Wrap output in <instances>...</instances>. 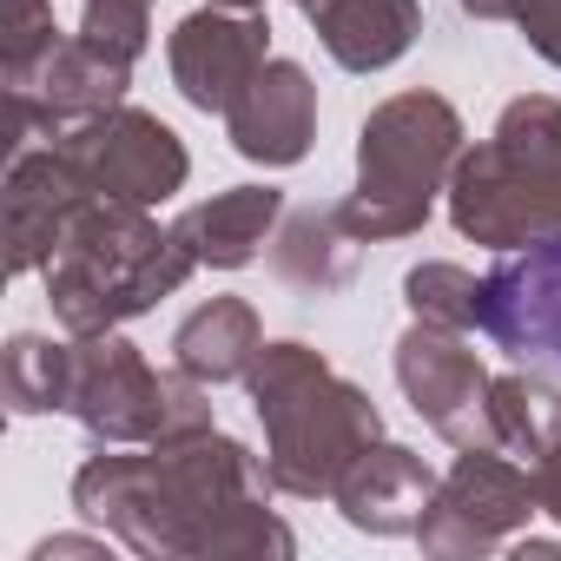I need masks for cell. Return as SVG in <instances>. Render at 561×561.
Instances as JSON below:
<instances>
[{"instance_id": "obj_30", "label": "cell", "mask_w": 561, "mask_h": 561, "mask_svg": "<svg viewBox=\"0 0 561 561\" xmlns=\"http://www.w3.org/2000/svg\"><path fill=\"white\" fill-rule=\"evenodd\" d=\"M211 8H244L251 14V8H264V0H211Z\"/></svg>"}, {"instance_id": "obj_7", "label": "cell", "mask_w": 561, "mask_h": 561, "mask_svg": "<svg viewBox=\"0 0 561 561\" xmlns=\"http://www.w3.org/2000/svg\"><path fill=\"white\" fill-rule=\"evenodd\" d=\"M528 515H541L535 502V469L508 449H456L449 476L436 482L430 508H423V554L436 561H482L495 548H508Z\"/></svg>"}, {"instance_id": "obj_20", "label": "cell", "mask_w": 561, "mask_h": 561, "mask_svg": "<svg viewBox=\"0 0 561 561\" xmlns=\"http://www.w3.org/2000/svg\"><path fill=\"white\" fill-rule=\"evenodd\" d=\"M489 416H495V449L535 462L561 443V377L548 370H502L489 390Z\"/></svg>"}, {"instance_id": "obj_6", "label": "cell", "mask_w": 561, "mask_h": 561, "mask_svg": "<svg viewBox=\"0 0 561 561\" xmlns=\"http://www.w3.org/2000/svg\"><path fill=\"white\" fill-rule=\"evenodd\" d=\"M67 416L100 443V449H146L165 436L211 430V383L172 370H152L146 351L119 331H87L73 337V390Z\"/></svg>"}, {"instance_id": "obj_4", "label": "cell", "mask_w": 561, "mask_h": 561, "mask_svg": "<svg viewBox=\"0 0 561 561\" xmlns=\"http://www.w3.org/2000/svg\"><path fill=\"white\" fill-rule=\"evenodd\" d=\"M449 225L482 251L561 231V100L522 93L449 172Z\"/></svg>"}, {"instance_id": "obj_21", "label": "cell", "mask_w": 561, "mask_h": 561, "mask_svg": "<svg viewBox=\"0 0 561 561\" xmlns=\"http://www.w3.org/2000/svg\"><path fill=\"white\" fill-rule=\"evenodd\" d=\"M67 390H73V337L14 331L0 351V403L14 416H47L67 410Z\"/></svg>"}, {"instance_id": "obj_27", "label": "cell", "mask_w": 561, "mask_h": 561, "mask_svg": "<svg viewBox=\"0 0 561 561\" xmlns=\"http://www.w3.org/2000/svg\"><path fill=\"white\" fill-rule=\"evenodd\" d=\"M113 548H119L113 535H54V541L34 548V561H54V554H113Z\"/></svg>"}, {"instance_id": "obj_12", "label": "cell", "mask_w": 561, "mask_h": 561, "mask_svg": "<svg viewBox=\"0 0 561 561\" xmlns=\"http://www.w3.org/2000/svg\"><path fill=\"white\" fill-rule=\"evenodd\" d=\"M271 60V21H264V8H205L198 14H185L179 27H172V41H165V67H172V87H179V100L185 106H198V113H231L238 106V93L257 80V67Z\"/></svg>"}, {"instance_id": "obj_31", "label": "cell", "mask_w": 561, "mask_h": 561, "mask_svg": "<svg viewBox=\"0 0 561 561\" xmlns=\"http://www.w3.org/2000/svg\"><path fill=\"white\" fill-rule=\"evenodd\" d=\"M291 8H298V14H311V8H318V0H291Z\"/></svg>"}, {"instance_id": "obj_16", "label": "cell", "mask_w": 561, "mask_h": 561, "mask_svg": "<svg viewBox=\"0 0 561 561\" xmlns=\"http://www.w3.org/2000/svg\"><path fill=\"white\" fill-rule=\"evenodd\" d=\"M277 218H285V192L277 185H231V192H211L192 211H179L172 231L198 257V271H244L271 244Z\"/></svg>"}, {"instance_id": "obj_15", "label": "cell", "mask_w": 561, "mask_h": 561, "mask_svg": "<svg viewBox=\"0 0 561 561\" xmlns=\"http://www.w3.org/2000/svg\"><path fill=\"white\" fill-rule=\"evenodd\" d=\"M436 469L416 456V449H403V443H390V436H377L351 469H344V482H337V515L357 528V535H416L423 528V508H430V495H436Z\"/></svg>"}, {"instance_id": "obj_17", "label": "cell", "mask_w": 561, "mask_h": 561, "mask_svg": "<svg viewBox=\"0 0 561 561\" xmlns=\"http://www.w3.org/2000/svg\"><path fill=\"white\" fill-rule=\"evenodd\" d=\"M305 21L344 73H383L416 47L423 0H318Z\"/></svg>"}, {"instance_id": "obj_26", "label": "cell", "mask_w": 561, "mask_h": 561, "mask_svg": "<svg viewBox=\"0 0 561 561\" xmlns=\"http://www.w3.org/2000/svg\"><path fill=\"white\" fill-rule=\"evenodd\" d=\"M528 469H535V502H541V515L561 522V443H554L548 456H535Z\"/></svg>"}, {"instance_id": "obj_28", "label": "cell", "mask_w": 561, "mask_h": 561, "mask_svg": "<svg viewBox=\"0 0 561 561\" xmlns=\"http://www.w3.org/2000/svg\"><path fill=\"white\" fill-rule=\"evenodd\" d=\"M508 554H515V561H561V541H548V535H522V541H508Z\"/></svg>"}, {"instance_id": "obj_32", "label": "cell", "mask_w": 561, "mask_h": 561, "mask_svg": "<svg viewBox=\"0 0 561 561\" xmlns=\"http://www.w3.org/2000/svg\"><path fill=\"white\" fill-rule=\"evenodd\" d=\"M146 8H152V0H146Z\"/></svg>"}, {"instance_id": "obj_11", "label": "cell", "mask_w": 561, "mask_h": 561, "mask_svg": "<svg viewBox=\"0 0 561 561\" xmlns=\"http://www.w3.org/2000/svg\"><path fill=\"white\" fill-rule=\"evenodd\" d=\"M126 87H133V60H113L87 34H60L54 54L34 73L8 80V119H14L8 126V152L41 146V139H60L67 126L119 106Z\"/></svg>"}, {"instance_id": "obj_22", "label": "cell", "mask_w": 561, "mask_h": 561, "mask_svg": "<svg viewBox=\"0 0 561 561\" xmlns=\"http://www.w3.org/2000/svg\"><path fill=\"white\" fill-rule=\"evenodd\" d=\"M403 305L423 324H449V331H476L482 324V277L449 264V257H423L416 271H403Z\"/></svg>"}, {"instance_id": "obj_13", "label": "cell", "mask_w": 561, "mask_h": 561, "mask_svg": "<svg viewBox=\"0 0 561 561\" xmlns=\"http://www.w3.org/2000/svg\"><path fill=\"white\" fill-rule=\"evenodd\" d=\"M93 179L80 172V159L60 146V139H41V146H21L8 152V271L27 277V271H47L67 225L93 205Z\"/></svg>"}, {"instance_id": "obj_19", "label": "cell", "mask_w": 561, "mask_h": 561, "mask_svg": "<svg viewBox=\"0 0 561 561\" xmlns=\"http://www.w3.org/2000/svg\"><path fill=\"white\" fill-rule=\"evenodd\" d=\"M264 351V324L251 311V298H211L198 305L179 331H172V364L198 383H244L251 364Z\"/></svg>"}, {"instance_id": "obj_9", "label": "cell", "mask_w": 561, "mask_h": 561, "mask_svg": "<svg viewBox=\"0 0 561 561\" xmlns=\"http://www.w3.org/2000/svg\"><path fill=\"white\" fill-rule=\"evenodd\" d=\"M60 146L80 159V172L93 179L100 198L165 205V198L185 192V179H192V152H185V139H179L159 113L126 106V100L106 106V113H93V119H80V126H67Z\"/></svg>"}, {"instance_id": "obj_25", "label": "cell", "mask_w": 561, "mask_h": 561, "mask_svg": "<svg viewBox=\"0 0 561 561\" xmlns=\"http://www.w3.org/2000/svg\"><path fill=\"white\" fill-rule=\"evenodd\" d=\"M515 27H522L528 54L561 73V0H515Z\"/></svg>"}, {"instance_id": "obj_5", "label": "cell", "mask_w": 561, "mask_h": 561, "mask_svg": "<svg viewBox=\"0 0 561 561\" xmlns=\"http://www.w3.org/2000/svg\"><path fill=\"white\" fill-rule=\"evenodd\" d=\"M462 152H469V133L443 93L416 87V93L370 106V119L357 126V192L337 198L344 225L364 244L416 238L436 198H449V172Z\"/></svg>"}, {"instance_id": "obj_2", "label": "cell", "mask_w": 561, "mask_h": 561, "mask_svg": "<svg viewBox=\"0 0 561 561\" xmlns=\"http://www.w3.org/2000/svg\"><path fill=\"white\" fill-rule=\"evenodd\" d=\"M244 390L264 423V476L291 502H331L344 469L383 436V410L370 403V390L351 383L305 337L264 344Z\"/></svg>"}, {"instance_id": "obj_10", "label": "cell", "mask_w": 561, "mask_h": 561, "mask_svg": "<svg viewBox=\"0 0 561 561\" xmlns=\"http://www.w3.org/2000/svg\"><path fill=\"white\" fill-rule=\"evenodd\" d=\"M476 331L522 370L561 377V231L495 251V271L482 277Z\"/></svg>"}, {"instance_id": "obj_8", "label": "cell", "mask_w": 561, "mask_h": 561, "mask_svg": "<svg viewBox=\"0 0 561 561\" xmlns=\"http://www.w3.org/2000/svg\"><path fill=\"white\" fill-rule=\"evenodd\" d=\"M397 390L403 403L449 443V449H495V416H489V364L476 357L469 331L449 324H423L410 318V331L397 337Z\"/></svg>"}, {"instance_id": "obj_29", "label": "cell", "mask_w": 561, "mask_h": 561, "mask_svg": "<svg viewBox=\"0 0 561 561\" xmlns=\"http://www.w3.org/2000/svg\"><path fill=\"white\" fill-rule=\"evenodd\" d=\"M469 21H515V0H456Z\"/></svg>"}, {"instance_id": "obj_14", "label": "cell", "mask_w": 561, "mask_h": 561, "mask_svg": "<svg viewBox=\"0 0 561 561\" xmlns=\"http://www.w3.org/2000/svg\"><path fill=\"white\" fill-rule=\"evenodd\" d=\"M225 139L251 165H298L318 139V87L298 60H264L257 80L225 113Z\"/></svg>"}, {"instance_id": "obj_18", "label": "cell", "mask_w": 561, "mask_h": 561, "mask_svg": "<svg viewBox=\"0 0 561 561\" xmlns=\"http://www.w3.org/2000/svg\"><path fill=\"white\" fill-rule=\"evenodd\" d=\"M357 257H364V238L344 225L337 205H298L271 231V271L285 277L291 291H305V298L344 291L357 277Z\"/></svg>"}, {"instance_id": "obj_3", "label": "cell", "mask_w": 561, "mask_h": 561, "mask_svg": "<svg viewBox=\"0 0 561 561\" xmlns=\"http://www.w3.org/2000/svg\"><path fill=\"white\" fill-rule=\"evenodd\" d=\"M192 271H198V257L179 244L172 225L152 218V205L93 198L67 225V238L47 264V305L67 337L119 331V324L159 311Z\"/></svg>"}, {"instance_id": "obj_1", "label": "cell", "mask_w": 561, "mask_h": 561, "mask_svg": "<svg viewBox=\"0 0 561 561\" xmlns=\"http://www.w3.org/2000/svg\"><path fill=\"white\" fill-rule=\"evenodd\" d=\"M271 495L264 462L218 423L146 443L139 456L93 443L73 469L80 522L146 561H291L298 535Z\"/></svg>"}, {"instance_id": "obj_24", "label": "cell", "mask_w": 561, "mask_h": 561, "mask_svg": "<svg viewBox=\"0 0 561 561\" xmlns=\"http://www.w3.org/2000/svg\"><path fill=\"white\" fill-rule=\"evenodd\" d=\"M0 34H8V41H0V73H8V80L34 73L54 54V41H60L54 0H8V27H0Z\"/></svg>"}, {"instance_id": "obj_23", "label": "cell", "mask_w": 561, "mask_h": 561, "mask_svg": "<svg viewBox=\"0 0 561 561\" xmlns=\"http://www.w3.org/2000/svg\"><path fill=\"white\" fill-rule=\"evenodd\" d=\"M80 34L113 60H139L152 41V8L146 0H80Z\"/></svg>"}]
</instances>
